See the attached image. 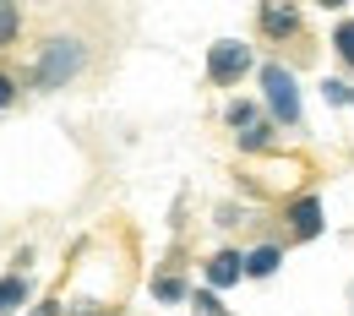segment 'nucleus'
Wrapping results in <instances>:
<instances>
[{"label": "nucleus", "mask_w": 354, "mask_h": 316, "mask_svg": "<svg viewBox=\"0 0 354 316\" xmlns=\"http://www.w3.org/2000/svg\"><path fill=\"white\" fill-rule=\"evenodd\" d=\"M82 66H88V49H82V39H49L44 44V55H39V66H33V82L44 93H55V88H66V82H77L82 77Z\"/></svg>", "instance_id": "nucleus-1"}, {"label": "nucleus", "mask_w": 354, "mask_h": 316, "mask_svg": "<svg viewBox=\"0 0 354 316\" xmlns=\"http://www.w3.org/2000/svg\"><path fill=\"white\" fill-rule=\"evenodd\" d=\"M262 98L272 109V126H289V131L300 126V82H295L289 66H278V60L262 66Z\"/></svg>", "instance_id": "nucleus-2"}, {"label": "nucleus", "mask_w": 354, "mask_h": 316, "mask_svg": "<svg viewBox=\"0 0 354 316\" xmlns=\"http://www.w3.org/2000/svg\"><path fill=\"white\" fill-rule=\"evenodd\" d=\"M251 71V49L240 44V39H218V44L207 49V77L218 82V88H229V82H240Z\"/></svg>", "instance_id": "nucleus-3"}, {"label": "nucleus", "mask_w": 354, "mask_h": 316, "mask_svg": "<svg viewBox=\"0 0 354 316\" xmlns=\"http://www.w3.org/2000/svg\"><path fill=\"white\" fill-rule=\"evenodd\" d=\"M283 219L295 229V240H316V234H322V196H295V202L283 207Z\"/></svg>", "instance_id": "nucleus-4"}, {"label": "nucleus", "mask_w": 354, "mask_h": 316, "mask_svg": "<svg viewBox=\"0 0 354 316\" xmlns=\"http://www.w3.org/2000/svg\"><path fill=\"white\" fill-rule=\"evenodd\" d=\"M240 278H251L240 251H218V257L207 262V289H229V284H240Z\"/></svg>", "instance_id": "nucleus-5"}, {"label": "nucleus", "mask_w": 354, "mask_h": 316, "mask_svg": "<svg viewBox=\"0 0 354 316\" xmlns=\"http://www.w3.org/2000/svg\"><path fill=\"white\" fill-rule=\"evenodd\" d=\"M257 22H262V33L283 39V33H295V28H300V11H295V6H262V11H257Z\"/></svg>", "instance_id": "nucleus-6"}, {"label": "nucleus", "mask_w": 354, "mask_h": 316, "mask_svg": "<svg viewBox=\"0 0 354 316\" xmlns=\"http://www.w3.org/2000/svg\"><path fill=\"white\" fill-rule=\"evenodd\" d=\"M22 306H28V278L22 272H6L0 278V316H17Z\"/></svg>", "instance_id": "nucleus-7"}, {"label": "nucleus", "mask_w": 354, "mask_h": 316, "mask_svg": "<svg viewBox=\"0 0 354 316\" xmlns=\"http://www.w3.org/2000/svg\"><path fill=\"white\" fill-rule=\"evenodd\" d=\"M278 268H283V251H278V245H257V251L245 257V272H251V278H272Z\"/></svg>", "instance_id": "nucleus-8"}, {"label": "nucleus", "mask_w": 354, "mask_h": 316, "mask_svg": "<svg viewBox=\"0 0 354 316\" xmlns=\"http://www.w3.org/2000/svg\"><path fill=\"white\" fill-rule=\"evenodd\" d=\"M153 295H158V300H169V306H180V300H191V289L180 284L175 272H158V278H153Z\"/></svg>", "instance_id": "nucleus-9"}, {"label": "nucleus", "mask_w": 354, "mask_h": 316, "mask_svg": "<svg viewBox=\"0 0 354 316\" xmlns=\"http://www.w3.org/2000/svg\"><path fill=\"white\" fill-rule=\"evenodd\" d=\"M322 98L338 104V109H354V88L344 82V77H322Z\"/></svg>", "instance_id": "nucleus-10"}, {"label": "nucleus", "mask_w": 354, "mask_h": 316, "mask_svg": "<svg viewBox=\"0 0 354 316\" xmlns=\"http://www.w3.org/2000/svg\"><path fill=\"white\" fill-rule=\"evenodd\" d=\"M17 28H22V11H17L11 0H0V49L17 44Z\"/></svg>", "instance_id": "nucleus-11"}, {"label": "nucleus", "mask_w": 354, "mask_h": 316, "mask_svg": "<svg viewBox=\"0 0 354 316\" xmlns=\"http://www.w3.org/2000/svg\"><path fill=\"white\" fill-rule=\"evenodd\" d=\"M272 142H278V126H257V131H245L240 136V153H262V147H272Z\"/></svg>", "instance_id": "nucleus-12"}, {"label": "nucleus", "mask_w": 354, "mask_h": 316, "mask_svg": "<svg viewBox=\"0 0 354 316\" xmlns=\"http://www.w3.org/2000/svg\"><path fill=\"white\" fill-rule=\"evenodd\" d=\"M333 49L344 55V66H354V17H344V22L333 28Z\"/></svg>", "instance_id": "nucleus-13"}, {"label": "nucleus", "mask_w": 354, "mask_h": 316, "mask_svg": "<svg viewBox=\"0 0 354 316\" xmlns=\"http://www.w3.org/2000/svg\"><path fill=\"white\" fill-rule=\"evenodd\" d=\"M229 126H234V136H245V131H257L262 120H257V109H251V104H229Z\"/></svg>", "instance_id": "nucleus-14"}, {"label": "nucleus", "mask_w": 354, "mask_h": 316, "mask_svg": "<svg viewBox=\"0 0 354 316\" xmlns=\"http://www.w3.org/2000/svg\"><path fill=\"white\" fill-rule=\"evenodd\" d=\"M191 311H196V316H229L218 306V295H213V289H196V295H191Z\"/></svg>", "instance_id": "nucleus-15"}, {"label": "nucleus", "mask_w": 354, "mask_h": 316, "mask_svg": "<svg viewBox=\"0 0 354 316\" xmlns=\"http://www.w3.org/2000/svg\"><path fill=\"white\" fill-rule=\"evenodd\" d=\"M6 104H17V77L0 71V109H6Z\"/></svg>", "instance_id": "nucleus-16"}]
</instances>
